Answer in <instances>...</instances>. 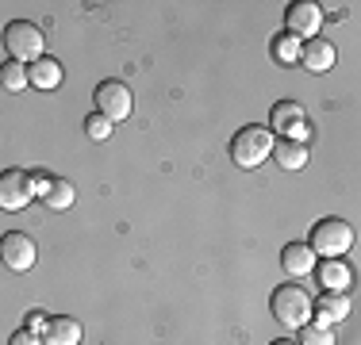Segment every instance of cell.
Instances as JSON below:
<instances>
[{"label":"cell","mask_w":361,"mask_h":345,"mask_svg":"<svg viewBox=\"0 0 361 345\" xmlns=\"http://www.w3.org/2000/svg\"><path fill=\"white\" fill-rule=\"evenodd\" d=\"M285 27H288L292 39H319L323 8L312 4V0H296V4L285 8Z\"/></svg>","instance_id":"7"},{"label":"cell","mask_w":361,"mask_h":345,"mask_svg":"<svg viewBox=\"0 0 361 345\" xmlns=\"http://www.w3.org/2000/svg\"><path fill=\"white\" fill-rule=\"evenodd\" d=\"M42 46H47V39H42V31L35 27V23L27 20H16L4 27V50L12 62H31L35 65L42 58Z\"/></svg>","instance_id":"4"},{"label":"cell","mask_w":361,"mask_h":345,"mask_svg":"<svg viewBox=\"0 0 361 345\" xmlns=\"http://www.w3.org/2000/svg\"><path fill=\"white\" fill-rule=\"evenodd\" d=\"M31 200H35L31 172H23V169H4V177H0V207H4V211H23Z\"/></svg>","instance_id":"8"},{"label":"cell","mask_w":361,"mask_h":345,"mask_svg":"<svg viewBox=\"0 0 361 345\" xmlns=\"http://www.w3.org/2000/svg\"><path fill=\"white\" fill-rule=\"evenodd\" d=\"M273 158H277L281 169L296 172V169L307 165V146H304V142H288V138H281V142L273 146Z\"/></svg>","instance_id":"14"},{"label":"cell","mask_w":361,"mask_h":345,"mask_svg":"<svg viewBox=\"0 0 361 345\" xmlns=\"http://www.w3.org/2000/svg\"><path fill=\"white\" fill-rule=\"evenodd\" d=\"M307 246H312L315 257H323V261H342V253H350V246H354V227H350L346 219H338V215L319 219L312 227V242H307Z\"/></svg>","instance_id":"2"},{"label":"cell","mask_w":361,"mask_h":345,"mask_svg":"<svg viewBox=\"0 0 361 345\" xmlns=\"http://www.w3.org/2000/svg\"><path fill=\"white\" fill-rule=\"evenodd\" d=\"M31 84V69H23V62H12L8 58L4 65H0V89L4 92H23Z\"/></svg>","instance_id":"16"},{"label":"cell","mask_w":361,"mask_h":345,"mask_svg":"<svg viewBox=\"0 0 361 345\" xmlns=\"http://www.w3.org/2000/svg\"><path fill=\"white\" fill-rule=\"evenodd\" d=\"M334 42L326 39H307L304 46H300V65L307 69V73H326V69L334 65Z\"/></svg>","instance_id":"12"},{"label":"cell","mask_w":361,"mask_h":345,"mask_svg":"<svg viewBox=\"0 0 361 345\" xmlns=\"http://www.w3.org/2000/svg\"><path fill=\"white\" fill-rule=\"evenodd\" d=\"M269 307H273V318H277L285 330H300V326H307L315 315V299L307 296L304 284H281V288H273Z\"/></svg>","instance_id":"1"},{"label":"cell","mask_w":361,"mask_h":345,"mask_svg":"<svg viewBox=\"0 0 361 345\" xmlns=\"http://www.w3.org/2000/svg\"><path fill=\"white\" fill-rule=\"evenodd\" d=\"M47 326H50L47 310H31V315H27V330H35V334H47Z\"/></svg>","instance_id":"23"},{"label":"cell","mask_w":361,"mask_h":345,"mask_svg":"<svg viewBox=\"0 0 361 345\" xmlns=\"http://www.w3.org/2000/svg\"><path fill=\"white\" fill-rule=\"evenodd\" d=\"M12 345H47V341H42V334H35V330L23 326L20 334H12Z\"/></svg>","instance_id":"22"},{"label":"cell","mask_w":361,"mask_h":345,"mask_svg":"<svg viewBox=\"0 0 361 345\" xmlns=\"http://www.w3.org/2000/svg\"><path fill=\"white\" fill-rule=\"evenodd\" d=\"M58 84H62V65H58L54 58H39V62L31 65V89L50 92V89H58Z\"/></svg>","instance_id":"15"},{"label":"cell","mask_w":361,"mask_h":345,"mask_svg":"<svg viewBox=\"0 0 361 345\" xmlns=\"http://www.w3.org/2000/svg\"><path fill=\"white\" fill-rule=\"evenodd\" d=\"M77 200V192H73V184L66 177H54V184H50V192L42 196V203L50 207V211H70Z\"/></svg>","instance_id":"17"},{"label":"cell","mask_w":361,"mask_h":345,"mask_svg":"<svg viewBox=\"0 0 361 345\" xmlns=\"http://www.w3.org/2000/svg\"><path fill=\"white\" fill-rule=\"evenodd\" d=\"M85 131H89L92 142H104V138L116 131V123H111V119H104L100 111H92V115H85Z\"/></svg>","instance_id":"20"},{"label":"cell","mask_w":361,"mask_h":345,"mask_svg":"<svg viewBox=\"0 0 361 345\" xmlns=\"http://www.w3.org/2000/svg\"><path fill=\"white\" fill-rule=\"evenodd\" d=\"M0 257H4V265L12 272H27L31 265H35L39 249H35V242L23 234V230H8V234L0 238Z\"/></svg>","instance_id":"9"},{"label":"cell","mask_w":361,"mask_h":345,"mask_svg":"<svg viewBox=\"0 0 361 345\" xmlns=\"http://www.w3.org/2000/svg\"><path fill=\"white\" fill-rule=\"evenodd\" d=\"M281 269H285L292 280L307 276V272L315 269V249L307 246V242H288V246L281 249Z\"/></svg>","instance_id":"10"},{"label":"cell","mask_w":361,"mask_h":345,"mask_svg":"<svg viewBox=\"0 0 361 345\" xmlns=\"http://www.w3.org/2000/svg\"><path fill=\"white\" fill-rule=\"evenodd\" d=\"M92 100H97V111L104 119H111V123H123L135 111V96L123 81H100L97 92H92Z\"/></svg>","instance_id":"6"},{"label":"cell","mask_w":361,"mask_h":345,"mask_svg":"<svg viewBox=\"0 0 361 345\" xmlns=\"http://www.w3.org/2000/svg\"><path fill=\"white\" fill-rule=\"evenodd\" d=\"M269 127H273V134L288 138V142H307V134H312V123H307V111H304V104H300V100L273 104Z\"/></svg>","instance_id":"5"},{"label":"cell","mask_w":361,"mask_h":345,"mask_svg":"<svg viewBox=\"0 0 361 345\" xmlns=\"http://www.w3.org/2000/svg\"><path fill=\"white\" fill-rule=\"evenodd\" d=\"M273 54H277V62H300V39H292V34H281L277 46H273Z\"/></svg>","instance_id":"21"},{"label":"cell","mask_w":361,"mask_h":345,"mask_svg":"<svg viewBox=\"0 0 361 345\" xmlns=\"http://www.w3.org/2000/svg\"><path fill=\"white\" fill-rule=\"evenodd\" d=\"M42 341L47 345H81V322L70 315H54L47 334H42Z\"/></svg>","instance_id":"13"},{"label":"cell","mask_w":361,"mask_h":345,"mask_svg":"<svg viewBox=\"0 0 361 345\" xmlns=\"http://www.w3.org/2000/svg\"><path fill=\"white\" fill-rule=\"evenodd\" d=\"M319 284H323V291H346L350 269L342 261H323L319 265Z\"/></svg>","instance_id":"18"},{"label":"cell","mask_w":361,"mask_h":345,"mask_svg":"<svg viewBox=\"0 0 361 345\" xmlns=\"http://www.w3.org/2000/svg\"><path fill=\"white\" fill-rule=\"evenodd\" d=\"M269 345H300V341H288V338H281V341H269Z\"/></svg>","instance_id":"25"},{"label":"cell","mask_w":361,"mask_h":345,"mask_svg":"<svg viewBox=\"0 0 361 345\" xmlns=\"http://www.w3.org/2000/svg\"><path fill=\"white\" fill-rule=\"evenodd\" d=\"M273 131L269 127H243L235 138H231V161H235L238 169H257L262 161H269V153H273Z\"/></svg>","instance_id":"3"},{"label":"cell","mask_w":361,"mask_h":345,"mask_svg":"<svg viewBox=\"0 0 361 345\" xmlns=\"http://www.w3.org/2000/svg\"><path fill=\"white\" fill-rule=\"evenodd\" d=\"M300 345H334V334H331V326H319V322H307V326H300Z\"/></svg>","instance_id":"19"},{"label":"cell","mask_w":361,"mask_h":345,"mask_svg":"<svg viewBox=\"0 0 361 345\" xmlns=\"http://www.w3.org/2000/svg\"><path fill=\"white\" fill-rule=\"evenodd\" d=\"M342 318H350V296L346 291H323V296L315 299V322L338 326Z\"/></svg>","instance_id":"11"},{"label":"cell","mask_w":361,"mask_h":345,"mask_svg":"<svg viewBox=\"0 0 361 345\" xmlns=\"http://www.w3.org/2000/svg\"><path fill=\"white\" fill-rule=\"evenodd\" d=\"M31 184H35V196H47V192H50V184H54V180H50L47 172H31Z\"/></svg>","instance_id":"24"}]
</instances>
